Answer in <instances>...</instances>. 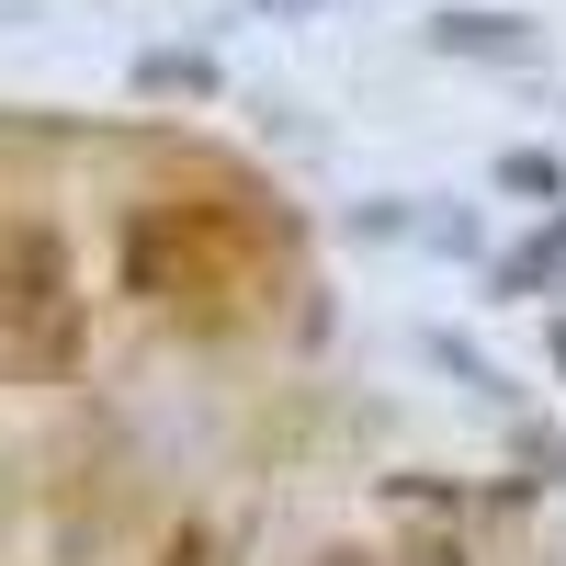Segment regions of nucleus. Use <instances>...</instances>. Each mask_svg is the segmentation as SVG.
<instances>
[{"label": "nucleus", "instance_id": "nucleus-1", "mask_svg": "<svg viewBox=\"0 0 566 566\" xmlns=\"http://www.w3.org/2000/svg\"><path fill=\"white\" fill-rule=\"evenodd\" d=\"M0 340H12L23 374H69L80 340H91V295H80V272H69V239L57 227H12L0 239Z\"/></svg>", "mask_w": 566, "mask_h": 566}, {"label": "nucleus", "instance_id": "nucleus-2", "mask_svg": "<svg viewBox=\"0 0 566 566\" xmlns=\"http://www.w3.org/2000/svg\"><path fill=\"white\" fill-rule=\"evenodd\" d=\"M442 45H453V57H464V45H476V57H533V34L510 23V12H453Z\"/></svg>", "mask_w": 566, "mask_h": 566}, {"label": "nucleus", "instance_id": "nucleus-3", "mask_svg": "<svg viewBox=\"0 0 566 566\" xmlns=\"http://www.w3.org/2000/svg\"><path fill=\"white\" fill-rule=\"evenodd\" d=\"M397 566H476V544H464L453 522H431V533H408V544H397Z\"/></svg>", "mask_w": 566, "mask_h": 566}, {"label": "nucleus", "instance_id": "nucleus-4", "mask_svg": "<svg viewBox=\"0 0 566 566\" xmlns=\"http://www.w3.org/2000/svg\"><path fill=\"white\" fill-rule=\"evenodd\" d=\"M499 181H510V193H555V159L522 148V159H499Z\"/></svg>", "mask_w": 566, "mask_h": 566}, {"label": "nucleus", "instance_id": "nucleus-5", "mask_svg": "<svg viewBox=\"0 0 566 566\" xmlns=\"http://www.w3.org/2000/svg\"><path fill=\"white\" fill-rule=\"evenodd\" d=\"M159 566H216V533H205V522H181V533H170V555H159Z\"/></svg>", "mask_w": 566, "mask_h": 566}, {"label": "nucleus", "instance_id": "nucleus-6", "mask_svg": "<svg viewBox=\"0 0 566 566\" xmlns=\"http://www.w3.org/2000/svg\"><path fill=\"white\" fill-rule=\"evenodd\" d=\"M317 566H386V555H363V544H328V555H317Z\"/></svg>", "mask_w": 566, "mask_h": 566}, {"label": "nucleus", "instance_id": "nucleus-7", "mask_svg": "<svg viewBox=\"0 0 566 566\" xmlns=\"http://www.w3.org/2000/svg\"><path fill=\"white\" fill-rule=\"evenodd\" d=\"M555 363H566V317H555Z\"/></svg>", "mask_w": 566, "mask_h": 566}]
</instances>
